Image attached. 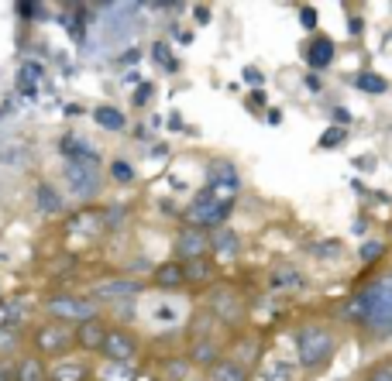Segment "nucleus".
Here are the masks:
<instances>
[{"instance_id":"nucleus-12","label":"nucleus","mask_w":392,"mask_h":381,"mask_svg":"<svg viewBox=\"0 0 392 381\" xmlns=\"http://www.w3.org/2000/svg\"><path fill=\"white\" fill-rule=\"evenodd\" d=\"M269 282H272V292H299L306 285V278L296 265H275Z\"/></svg>"},{"instance_id":"nucleus-15","label":"nucleus","mask_w":392,"mask_h":381,"mask_svg":"<svg viewBox=\"0 0 392 381\" xmlns=\"http://www.w3.org/2000/svg\"><path fill=\"white\" fill-rule=\"evenodd\" d=\"M306 62H310L313 69H327V66L334 62V42H330V38H313V42L306 45Z\"/></svg>"},{"instance_id":"nucleus-1","label":"nucleus","mask_w":392,"mask_h":381,"mask_svg":"<svg viewBox=\"0 0 392 381\" xmlns=\"http://www.w3.org/2000/svg\"><path fill=\"white\" fill-rule=\"evenodd\" d=\"M347 319L365 326L371 336H392V271L371 278L347 302Z\"/></svg>"},{"instance_id":"nucleus-37","label":"nucleus","mask_w":392,"mask_h":381,"mask_svg":"<svg viewBox=\"0 0 392 381\" xmlns=\"http://www.w3.org/2000/svg\"><path fill=\"white\" fill-rule=\"evenodd\" d=\"M151 93H155V86H151V83H145V86H138V93H134V103H138V107H145V103L151 100Z\"/></svg>"},{"instance_id":"nucleus-13","label":"nucleus","mask_w":392,"mask_h":381,"mask_svg":"<svg viewBox=\"0 0 392 381\" xmlns=\"http://www.w3.org/2000/svg\"><path fill=\"white\" fill-rule=\"evenodd\" d=\"M210 381H252L248 367L238 364L234 357H221L214 367H210Z\"/></svg>"},{"instance_id":"nucleus-36","label":"nucleus","mask_w":392,"mask_h":381,"mask_svg":"<svg viewBox=\"0 0 392 381\" xmlns=\"http://www.w3.org/2000/svg\"><path fill=\"white\" fill-rule=\"evenodd\" d=\"M245 83H248V86H262V83H265V73H258L255 66H248V69H245Z\"/></svg>"},{"instance_id":"nucleus-21","label":"nucleus","mask_w":392,"mask_h":381,"mask_svg":"<svg viewBox=\"0 0 392 381\" xmlns=\"http://www.w3.org/2000/svg\"><path fill=\"white\" fill-rule=\"evenodd\" d=\"M38 210H42V213H62V196H59L49 182L38 186Z\"/></svg>"},{"instance_id":"nucleus-31","label":"nucleus","mask_w":392,"mask_h":381,"mask_svg":"<svg viewBox=\"0 0 392 381\" xmlns=\"http://www.w3.org/2000/svg\"><path fill=\"white\" fill-rule=\"evenodd\" d=\"M368 381H392V360H382L368 371Z\"/></svg>"},{"instance_id":"nucleus-28","label":"nucleus","mask_w":392,"mask_h":381,"mask_svg":"<svg viewBox=\"0 0 392 381\" xmlns=\"http://www.w3.org/2000/svg\"><path fill=\"white\" fill-rule=\"evenodd\" d=\"M151 56H155V62H162L165 69H172V73H175V59H172V52H169V45H165V42H155V45H151Z\"/></svg>"},{"instance_id":"nucleus-6","label":"nucleus","mask_w":392,"mask_h":381,"mask_svg":"<svg viewBox=\"0 0 392 381\" xmlns=\"http://www.w3.org/2000/svg\"><path fill=\"white\" fill-rule=\"evenodd\" d=\"M66 179H69V189L83 199L97 196L100 193V172L97 165H86V162H69L66 165Z\"/></svg>"},{"instance_id":"nucleus-19","label":"nucleus","mask_w":392,"mask_h":381,"mask_svg":"<svg viewBox=\"0 0 392 381\" xmlns=\"http://www.w3.org/2000/svg\"><path fill=\"white\" fill-rule=\"evenodd\" d=\"M93 121L100 127H107V131H124V114L117 107H97L93 110Z\"/></svg>"},{"instance_id":"nucleus-17","label":"nucleus","mask_w":392,"mask_h":381,"mask_svg":"<svg viewBox=\"0 0 392 381\" xmlns=\"http://www.w3.org/2000/svg\"><path fill=\"white\" fill-rule=\"evenodd\" d=\"M210 251H217L221 258H234V254L241 251V237H238L234 230H217V234L210 237Z\"/></svg>"},{"instance_id":"nucleus-25","label":"nucleus","mask_w":392,"mask_h":381,"mask_svg":"<svg viewBox=\"0 0 392 381\" xmlns=\"http://www.w3.org/2000/svg\"><path fill=\"white\" fill-rule=\"evenodd\" d=\"M49 381H86V367L79 364H62L49 374Z\"/></svg>"},{"instance_id":"nucleus-23","label":"nucleus","mask_w":392,"mask_h":381,"mask_svg":"<svg viewBox=\"0 0 392 381\" xmlns=\"http://www.w3.org/2000/svg\"><path fill=\"white\" fill-rule=\"evenodd\" d=\"M210 330H214V312H196L193 323H189V336L193 340H210Z\"/></svg>"},{"instance_id":"nucleus-4","label":"nucleus","mask_w":392,"mask_h":381,"mask_svg":"<svg viewBox=\"0 0 392 381\" xmlns=\"http://www.w3.org/2000/svg\"><path fill=\"white\" fill-rule=\"evenodd\" d=\"M207 312H214V319L238 323V319H245V302H241V295L231 292L228 285H217V288H210V295H207Z\"/></svg>"},{"instance_id":"nucleus-38","label":"nucleus","mask_w":392,"mask_h":381,"mask_svg":"<svg viewBox=\"0 0 392 381\" xmlns=\"http://www.w3.org/2000/svg\"><path fill=\"white\" fill-rule=\"evenodd\" d=\"M193 14H196V21H200V25H210V8H196Z\"/></svg>"},{"instance_id":"nucleus-20","label":"nucleus","mask_w":392,"mask_h":381,"mask_svg":"<svg viewBox=\"0 0 392 381\" xmlns=\"http://www.w3.org/2000/svg\"><path fill=\"white\" fill-rule=\"evenodd\" d=\"M182 271H186V282H210V278H214V265H210L207 258H200V261H186Z\"/></svg>"},{"instance_id":"nucleus-18","label":"nucleus","mask_w":392,"mask_h":381,"mask_svg":"<svg viewBox=\"0 0 392 381\" xmlns=\"http://www.w3.org/2000/svg\"><path fill=\"white\" fill-rule=\"evenodd\" d=\"M186 282V271H182V265H175V261H165V265H158L155 268V285H162V288H179Z\"/></svg>"},{"instance_id":"nucleus-8","label":"nucleus","mask_w":392,"mask_h":381,"mask_svg":"<svg viewBox=\"0 0 392 381\" xmlns=\"http://www.w3.org/2000/svg\"><path fill=\"white\" fill-rule=\"evenodd\" d=\"M100 350H103L110 360L124 364V360H131V357L138 354V340H134V333H127V330H107Z\"/></svg>"},{"instance_id":"nucleus-27","label":"nucleus","mask_w":392,"mask_h":381,"mask_svg":"<svg viewBox=\"0 0 392 381\" xmlns=\"http://www.w3.org/2000/svg\"><path fill=\"white\" fill-rule=\"evenodd\" d=\"M162 371H165L172 381H186V378H189V360H165Z\"/></svg>"},{"instance_id":"nucleus-2","label":"nucleus","mask_w":392,"mask_h":381,"mask_svg":"<svg viewBox=\"0 0 392 381\" xmlns=\"http://www.w3.org/2000/svg\"><path fill=\"white\" fill-rule=\"evenodd\" d=\"M337 350V340L327 326L320 323H306L296 330V354H299V364L306 371H320Z\"/></svg>"},{"instance_id":"nucleus-24","label":"nucleus","mask_w":392,"mask_h":381,"mask_svg":"<svg viewBox=\"0 0 392 381\" xmlns=\"http://www.w3.org/2000/svg\"><path fill=\"white\" fill-rule=\"evenodd\" d=\"M354 86H358L361 93H385V90H389V83H385L382 76H375V73H358V76H354Z\"/></svg>"},{"instance_id":"nucleus-5","label":"nucleus","mask_w":392,"mask_h":381,"mask_svg":"<svg viewBox=\"0 0 392 381\" xmlns=\"http://www.w3.org/2000/svg\"><path fill=\"white\" fill-rule=\"evenodd\" d=\"M45 309H49L56 319H79V323L97 319V306H93L90 299H76V295H52V299L45 302Z\"/></svg>"},{"instance_id":"nucleus-34","label":"nucleus","mask_w":392,"mask_h":381,"mask_svg":"<svg viewBox=\"0 0 392 381\" xmlns=\"http://www.w3.org/2000/svg\"><path fill=\"white\" fill-rule=\"evenodd\" d=\"M310 251H317V254H341V241H327V244H310Z\"/></svg>"},{"instance_id":"nucleus-32","label":"nucleus","mask_w":392,"mask_h":381,"mask_svg":"<svg viewBox=\"0 0 392 381\" xmlns=\"http://www.w3.org/2000/svg\"><path fill=\"white\" fill-rule=\"evenodd\" d=\"M238 347H241V357H245V360H241V364H245V367H248V364H252V360H258V350H255V347H258V343H255V340H241V343H238Z\"/></svg>"},{"instance_id":"nucleus-22","label":"nucleus","mask_w":392,"mask_h":381,"mask_svg":"<svg viewBox=\"0 0 392 381\" xmlns=\"http://www.w3.org/2000/svg\"><path fill=\"white\" fill-rule=\"evenodd\" d=\"M14 378H18V381H45V367H42L38 357H25V360L18 364Z\"/></svg>"},{"instance_id":"nucleus-29","label":"nucleus","mask_w":392,"mask_h":381,"mask_svg":"<svg viewBox=\"0 0 392 381\" xmlns=\"http://www.w3.org/2000/svg\"><path fill=\"white\" fill-rule=\"evenodd\" d=\"M344 138H347V131H344V127H330V131H323V138H320V148H337Z\"/></svg>"},{"instance_id":"nucleus-26","label":"nucleus","mask_w":392,"mask_h":381,"mask_svg":"<svg viewBox=\"0 0 392 381\" xmlns=\"http://www.w3.org/2000/svg\"><path fill=\"white\" fill-rule=\"evenodd\" d=\"M358 254H361V261H365V265H375V261L385 254V244H382V241H365Z\"/></svg>"},{"instance_id":"nucleus-39","label":"nucleus","mask_w":392,"mask_h":381,"mask_svg":"<svg viewBox=\"0 0 392 381\" xmlns=\"http://www.w3.org/2000/svg\"><path fill=\"white\" fill-rule=\"evenodd\" d=\"M334 121H337V124H347V121H351V114H347L344 107H334Z\"/></svg>"},{"instance_id":"nucleus-7","label":"nucleus","mask_w":392,"mask_h":381,"mask_svg":"<svg viewBox=\"0 0 392 381\" xmlns=\"http://www.w3.org/2000/svg\"><path fill=\"white\" fill-rule=\"evenodd\" d=\"M207 251H210V237H207V230L186 227V230L175 234V258H179V261H200Z\"/></svg>"},{"instance_id":"nucleus-40","label":"nucleus","mask_w":392,"mask_h":381,"mask_svg":"<svg viewBox=\"0 0 392 381\" xmlns=\"http://www.w3.org/2000/svg\"><path fill=\"white\" fill-rule=\"evenodd\" d=\"M0 381H18V378H14V367H8V364H0Z\"/></svg>"},{"instance_id":"nucleus-35","label":"nucleus","mask_w":392,"mask_h":381,"mask_svg":"<svg viewBox=\"0 0 392 381\" xmlns=\"http://www.w3.org/2000/svg\"><path fill=\"white\" fill-rule=\"evenodd\" d=\"M14 347H18V333L0 330V350H14Z\"/></svg>"},{"instance_id":"nucleus-9","label":"nucleus","mask_w":392,"mask_h":381,"mask_svg":"<svg viewBox=\"0 0 392 381\" xmlns=\"http://www.w3.org/2000/svg\"><path fill=\"white\" fill-rule=\"evenodd\" d=\"M141 292V282L134 278H110V282H100L93 288V299L100 302H121V299H134Z\"/></svg>"},{"instance_id":"nucleus-30","label":"nucleus","mask_w":392,"mask_h":381,"mask_svg":"<svg viewBox=\"0 0 392 381\" xmlns=\"http://www.w3.org/2000/svg\"><path fill=\"white\" fill-rule=\"evenodd\" d=\"M110 175H114L117 182H134V169H131L127 162H114V165H110Z\"/></svg>"},{"instance_id":"nucleus-33","label":"nucleus","mask_w":392,"mask_h":381,"mask_svg":"<svg viewBox=\"0 0 392 381\" xmlns=\"http://www.w3.org/2000/svg\"><path fill=\"white\" fill-rule=\"evenodd\" d=\"M299 25H303L306 32H313V28H317V11H313V8H299Z\"/></svg>"},{"instance_id":"nucleus-16","label":"nucleus","mask_w":392,"mask_h":381,"mask_svg":"<svg viewBox=\"0 0 392 381\" xmlns=\"http://www.w3.org/2000/svg\"><path fill=\"white\" fill-rule=\"evenodd\" d=\"M189 360H193V364H207V367H214V364L221 360V347H217L214 340H193V347H189Z\"/></svg>"},{"instance_id":"nucleus-3","label":"nucleus","mask_w":392,"mask_h":381,"mask_svg":"<svg viewBox=\"0 0 392 381\" xmlns=\"http://www.w3.org/2000/svg\"><path fill=\"white\" fill-rule=\"evenodd\" d=\"M228 217H231V203L214 199L207 189H204V193H196V196H193V203H189V210H186V220H189V227H196V230L221 227Z\"/></svg>"},{"instance_id":"nucleus-11","label":"nucleus","mask_w":392,"mask_h":381,"mask_svg":"<svg viewBox=\"0 0 392 381\" xmlns=\"http://www.w3.org/2000/svg\"><path fill=\"white\" fill-rule=\"evenodd\" d=\"M69 343H73V333L62 326H42L35 333V347L42 354H62V350H69Z\"/></svg>"},{"instance_id":"nucleus-14","label":"nucleus","mask_w":392,"mask_h":381,"mask_svg":"<svg viewBox=\"0 0 392 381\" xmlns=\"http://www.w3.org/2000/svg\"><path fill=\"white\" fill-rule=\"evenodd\" d=\"M103 336H107V326H103L100 319H86V323H79V330H76V340H79V347H86V350H100V347H103Z\"/></svg>"},{"instance_id":"nucleus-10","label":"nucleus","mask_w":392,"mask_h":381,"mask_svg":"<svg viewBox=\"0 0 392 381\" xmlns=\"http://www.w3.org/2000/svg\"><path fill=\"white\" fill-rule=\"evenodd\" d=\"M207 179H210V186H221V189H231V193L241 189V175L228 158H210L207 162Z\"/></svg>"}]
</instances>
